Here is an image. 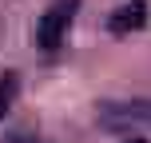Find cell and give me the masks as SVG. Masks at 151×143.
<instances>
[{"instance_id":"obj_4","label":"cell","mask_w":151,"mask_h":143,"mask_svg":"<svg viewBox=\"0 0 151 143\" xmlns=\"http://www.w3.org/2000/svg\"><path fill=\"white\" fill-rule=\"evenodd\" d=\"M16 96H20V75L16 72H0V119H4L8 107L16 103Z\"/></svg>"},{"instance_id":"obj_2","label":"cell","mask_w":151,"mask_h":143,"mask_svg":"<svg viewBox=\"0 0 151 143\" xmlns=\"http://www.w3.org/2000/svg\"><path fill=\"white\" fill-rule=\"evenodd\" d=\"M76 8H80V0H52V4H48V12L40 16V24H36V44L44 48V52H56V48L68 40Z\"/></svg>"},{"instance_id":"obj_5","label":"cell","mask_w":151,"mask_h":143,"mask_svg":"<svg viewBox=\"0 0 151 143\" xmlns=\"http://www.w3.org/2000/svg\"><path fill=\"white\" fill-rule=\"evenodd\" d=\"M0 143H44V139H36V135H24V131H16V135H4Z\"/></svg>"},{"instance_id":"obj_1","label":"cell","mask_w":151,"mask_h":143,"mask_svg":"<svg viewBox=\"0 0 151 143\" xmlns=\"http://www.w3.org/2000/svg\"><path fill=\"white\" fill-rule=\"evenodd\" d=\"M96 119L104 131L115 135H135L139 127H151V99H104L96 107Z\"/></svg>"},{"instance_id":"obj_3","label":"cell","mask_w":151,"mask_h":143,"mask_svg":"<svg viewBox=\"0 0 151 143\" xmlns=\"http://www.w3.org/2000/svg\"><path fill=\"white\" fill-rule=\"evenodd\" d=\"M143 24H147V4L135 0V4H119V8L111 12L107 32H111V36H131V32H139Z\"/></svg>"},{"instance_id":"obj_6","label":"cell","mask_w":151,"mask_h":143,"mask_svg":"<svg viewBox=\"0 0 151 143\" xmlns=\"http://www.w3.org/2000/svg\"><path fill=\"white\" fill-rule=\"evenodd\" d=\"M123 143H147V139L143 135H131V139H123Z\"/></svg>"}]
</instances>
